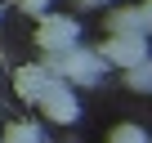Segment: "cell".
<instances>
[{"label": "cell", "mask_w": 152, "mask_h": 143, "mask_svg": "<svg viewBox=\"0 0 152 143\" xmlns=\"http://www.w3.org/2000/svg\"><path fill=\"white\" fill-rule=\"evenodd\" d=\"M40 67L49 72V76L67 81V85H94L103 76V54H94L85 45H72L63 54H49V63H40Z\"/></svg>", "instance_id": "obj_1"}, {"label": "cell", "mask_w": 152, "mask_h": 143, "mask_svg": "<svg viewBox=\"0 0 152 143\" xmlns=\"http://www.w3.org/2000/svg\"><path fill=\"white\" fill-rule=\"evenodd\" d=\"M76 36H81V27H76L72 18H63V14H40L36 45H40L45 54H63V49H72V45H76Z\"/></svg>", "instance_id": "obj_2"}, {"label": "cell", "mask_w": 152, "mask_h": 143, "mask_svg": "<svg viewBox=\"0 0 152 143\" xmlns=\"http://www.w3.org/2000/svg\"><path fill=\"white\" fill-rule=\"evenodd\" d=\"M103 63H116V67H134L139 58H148V40H143V31H112L107 40H103Z\"/></svg>", "instance_id": "obj_3"}, {"label": "cell", "mask_w": 152, "mask_h": 143, "mask_svg": "<svg viewBox=\"0 0 152 143\" xmlns=\"http://www.w3.org/2000/svg\"><path fill=\"white\" fill-rule=\"evenodd\" d=\"M36 103H40V107H45V116H49V121H58V125H72L76 116H81V107H76V98H72V85H67V81H58V76L45 85V94H40Z\"/></svg>", "instance_id": "obj_4"}, {"label": "cell", "mask_w": 152, "mask_h": 143, "mask_svg": "<svg viewBox=\"0 0 152 143\" xmlns=\"http://www.w3.org/2000/svg\"><path fill=\"white\" fill-rule=\"evenodd\" d=\"M49 81H54V76H49L40 63H27V67H18V72H14V90H18L23 98H31V103L45 94V85H49Z\"/></svg>", "instance_id": "obj_5"}, {"label": "cell", "mask_w": 152, "mask_h": 143, "mask_svg": "<svg viewBox=\"0 0 152 143\" xmlns=\"http://www.w3.org/2000/svg\"><path fill=\"white\" fill-rule=\"evenodd\" d=\"M125 85H130V90H139V94H143V90H152V63H148V58H139L134 67H125Z\"/></svg>", "instance_id": "obj_6"}, {"label": "cell", "mask_w": 152, "mask_h": 143, "mask_svg": "<svg viewBox=\"0 0 152 143\" xmlns=\"http://www.w3.org/2000/svg\"><path fill=\"white\" fill-rule=\"evenodd\" d=\"M107 31H143L139 9H112L107 14Z\"/></svg>", "instance_id": "obj_7"}, {"label": "cell", "mask_w": 152, "mask_h": 143, "mask_svg": "<svg viewBox=\"0 0 152 143\" xmlns=\"http://www.w3.org/2000/svg\"><path fill=\"white\" fill-rule=\"evenodd\" d=\"M5 143H40V130H36L31 121H14V125L5 130Z\"/></svg>", "instance_id": "obj_8"}, {"label": "cell", "mask_w": 152, "mask_h": 143, "mask_svg": "<svg viewBox=\"0 0 152 143\" xmlns=\"http://www.w3.org/2000/svg\"><path fill=\"white\" fill-rule=\"evenodd\" d=\"M107 143H148V139H143V130H139V125H116Z\"/></svg>", "instance_id": "obj_9"}, {"label": "cell", "mask_w": 152, "mask_h": 143, "mask_svg": "<svg viewBox=\"0 0 152 143\" xmlns=\"http://www.w3.org/2000/svg\"><path fill=\"white\" fill-rule=\"evenodd\" d=\"M139 23H143V36H152V0L139 5Z\"/></svg>", "instance_id": "obj_10"}, {"label": "cell", "mask_w": 152, "mask_h": 143, "mask_svg": "<svg viewBox=\"0 0 152 143\" xmlns=\"http://www.w3.org/2000/svg\"><path fill=\"white\" fill-rule=\"evenodd\" d=\"M18 5H23V14H45L49 0H18Z\"/></svg>", "instance_id": "obj_11"}, {"label": "cell", "mask_w": 152, "mask_h": 143, "mask_svg": "<svg viewBox=\"0 0 152 143\" xmlns=\"http://www.w3.org/2000/svg\"><path fill=\"white\" fill-rule=\"evenodd\" d=\"M81 5H103V0H81Z\"/></svg>", "instance_id": "obj_12"}]
</instances>
